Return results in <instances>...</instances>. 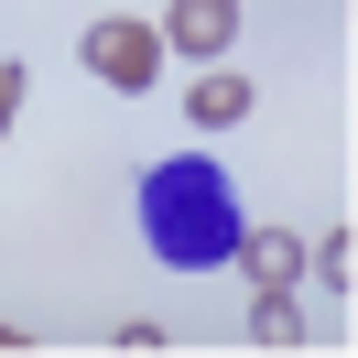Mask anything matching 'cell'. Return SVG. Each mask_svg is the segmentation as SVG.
Listing matches in <instances>:
<instances>
[{"mask_svg":"<svg viewBox=\"0 0 358 358\" xmlns=\"http://www.w3.org/2000/svg\"><path fill=\"white\" fill-rule=\"evenodd\" d=\"M185 120H196V131H239L250 120V76L239 66H206L196 87H185Z\"/></svg>","mask_w":358,"mask_h":358,"instance_id":"5b68a950","label":"cell"},{"mask_svg":"<svg viewBox=\"0 0 358 358\" xmlns=\"http://www.w3.org/2000/svg\"><path fill=\"white\" fill-rule=\"evenodd\" d=\"M22 87H33L22 66H0V131H11V120H22Z\"/></svg>","mask_w":358,"mask_h":358,"instance_id":"ba28073f","label":"cell"},{"mask_svg":"<svg viewBox=\"0 0 358 358\" xmlns=\"http://www.w3.org/2000/svg\"><path fill=\"white\" fill-rule=\"evenodd\" d=\"M141 239L174 271H217L228 250H239V196H228V174L206 152L152 163V174H141Z\"/></svg>","mask_w":358,"mask_h":358,"instance_id":"6da1fadb","label":"cell"},{"mask_svg":"<svg viewBox=\"0 0 358 358\" xmlns=\"http://www.w3.org/2000/svg\"><path fill=\"white\" fill-rule=\"evenodd\" d=\"M163 44L196 55V66H217V55L239 44V0H174V11H163Z\"/></svg>","mask_w":358,"mask_h":358,"instance_id":"3957f363","label":"cell"},{"mask_svg":"<svg viewBox=\"0 0 358 358\" xmlns=\"http://www.w3.org/2000/svg\"><path fill=\"white\" fill-rule=\"evenodd\" d=\"M228 261H250V282H261V293H293V282H304V239H293V228H239Z\"/></svg>","mask_w":358,"mask_h":358,"instance_id":"277c9868","label":"cell"},{"mask_svg":"<svg viewBox=\"0 0 358 358\" xmlns=\"http://www.w3.org/2000/svg\"><path fill=\"white\" fill-rule=\"evenodd\" d=\"M304 271H315V282L336 293V304H348V293H358V239H348V217H336L326 239H304Z\"/></svg>","mask_w":358,"mask_h":358,"instance_id":"8992f818","label":"cell"},{"mask_svg":"<svg viewBox=\"0 0 358 358\" xmlns=\"http://www.w3.org/2000/svg\"><path fill=\"white\" fill-rule=\"evenodd\" d=\"M250 336H261V348H304V315H293V293H261Z\"/></svg>","mask_w":358,"mask_h":358,"instance_id":"52a82bcc","label":"cell"},{"mask_svg":"<svg viewBox=\"0 0 358 358\" xmlns=\"http://www.w3.org/2000/svg\"><path fill=\"white\" fill-rule=\"evenodd\" d=\"M87 76L120 98H152L163 87V33L152 22H87Z\"/></svg>","mask_w":358,"mask_h":358,"instance_id":"7a4b0ae2","label":"cell"}]
</instances>
